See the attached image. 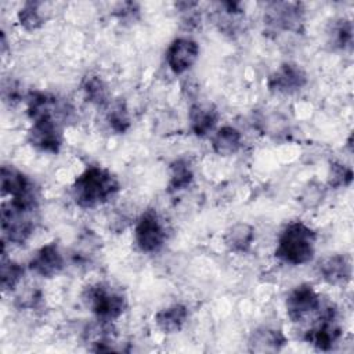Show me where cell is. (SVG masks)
<instances>
[{
  "label": "cell",
  "mask_w": 354,
  "mask_h": 354,
  "mask_svg": "<svg viewBox=\"0 0 354 354\" xmlns=\"http://www.w3.org/2000/svg\"><path fill=\"white\" fill-rule=\"evenodd\" d=\"M119 191L120 181L109 169L90 165L72 183L71 196L80 209H94L109 202Z\"/></svg>",
  "instance_id": "1"
},
{
  "label": "cell",
  "mask_w": 354,
  "mask_h": 354,
  "mask_svg": "<svg viewBox=\"0 0 354 354\" xmlns=\"http://www.w3.org/2000/svg\"><path fill=\"white\" fill-rule=\"evenodd\" d=\"M317 232L300 220L288 223L279 232L275 257L289 266L310 263L315 254Z\"/></svg>",
  "instance_id": "2"
},
{
  "label": "cell",
  "mask_w": 354,
  "mask_h": 354,
  "mask_svg": "<svg viewBox=\"0 0 354 354\" xmlns=\"http://www.w3.org/2000/svg\"><path fill=\"white\" fill-rule=\"evenodd\" d=\"M82 299L94 317L104 322L119 319L127 308L126 296L104 282L87 285L82 292Z\"/></svg>",
  "instance_id": "3"
},
{
  "label": "cell",
  "mask_w": 354,
  "mask_h": 354,
  "mask_svg": "<svg viewBox=\"0 0 354 354\" xmlns=\"http://www.w3.org/2000/svg\"><path fill=\"white\" fill-rule=\"evenodd\" d=\"M343 329L337 321V307L333 301L322 300L313 325L304 332L303 340L315 350L330 351L342 339Z\"/></svg>",
  "instance_id": "4"
},
{
  "label": "cell",
  "mask_w": 354,
  "mask_h": 354,
  "mask_svg": "<svg viewBox=\"0 0 354 354\" xmlns=\"http://www.w3.org/2000/svg\"><path fill=\"white\" fill-rule=\"evenodd\" d=\"M267 32H290L301 35L306 24V10L300 1H268L264 6Z\"/></svg>",
  "instance_id": "5"
},
{
  "label": "cell",
  "mask_w": 354,
  "mask_h": 354,
  "mask_svg": "<svg viewBox=\"0 0 354 354\" xmlns=\"http://www.w3.org/2000/svg\"><path fill=\"white\" fill-rule=\"evenodd\" d=\"M36 210L24 209L14 203H1V243L24 245L36 230L35 214Z\"/></svg>",
  "instance_id": "6"
},
{
  "label": "cell",
  "mask_w": 354,
  "mask_h": 354,
  "mask_svg": "<svg viewBox=\"0 0 354 354\" xmlns=\"http://www.w3.org/2000/svg\"><path fill=\"white\" fill-rule=\"evenodd\" d=\"M0 189L3 196H10V202L17 206L37 210L39 196L33 181L19 169L3 165L0 170Z\"/></svg>",
  "instance_id": "7"
},
{
  "label": "cell",
  "mask_w": 354,
  "mask_h": 354,
  "mask_svg": "<svg viewBox=\"0 0 354 354\" xmlns=\"http://www.w3.org/2000/svg\"><path fill=\"white\" fill-rule=\"evenodd\" d=\"M134 242L140 252H159L166 242V228L155 209L144 210L134 224Z\"/></svg>",
  "instance_id": "8"
},
{
  "label": "cell",
  "mask_w": 354,
  "mask_h": 354,
  "mask_svg": "<svg viewBox=\"0 0 354 354\" xmlns=\"http://www.w3.org/2000/svg\"><path fill=\"white\" fill-rule=\"evenodd\" d=\"M26 140L39 152L57 155L64 142L61 122L55 116H41L32 120Z\"/></svg>",
  "instance_id": "9"
},
{
  "label": "cell",
  "mask_w": 354,
  "mask_h": 354,
  "mask_svg": "<svg viewBox=\"0 0 354 354\" xmlns=\"http://www.w3.org/2000/svg\"><path fill=\"white\" fill-rule=\"evenodd\" d=\"M308 83L307 72L293 61L282 62L267 77V88L271 94L292 95L303 90Z\"/></svg>",
  "instance_id": "10"
},
{
  "label": "cell",
  "mask_w": 354,
  "mask_h": 354,
  "mask_svg": "<svg viewBox=\"0 0 354 354\" xmlns=\"http://www.w3.org/2000/svg\"><path fill=\"white\" fill-rule=\"evenodd\" d=\"M322 303L321 295L310 283L295 286L286 296L285 308L292 322H304L310 315L318 313Z\"/></svg>",
  "instance_id": "11"
},
{
  "label": "cell",
  "mask_w": 354,
  "mask_h": 354,
  "mask_svg": "<svg viewBox=\"0 0 354 354\" xmlns=\"http://www.w3.org/2000/svg\"><path fill=\"white\" fill-rule=\"evenodd\" d=\"M201 47L191 37H176L166 50V64L174 75L188 72L198 61Z\"/></svg>",
  "instance_id": "12"
},
{
  "label": "cell",
  "mask_w": 354,
  "mask_h": 354,
  "mask_svg": "<svg viewBox=\"0 0 354 354\" xmlns=\"http://www.w3.org/2000/svg\"><path fill=\"white\" fill-rule=\"evenodd\" d=\"M64 267L65 259L55 241L39 248L28 263V268L41 278H53L61 274Z\"/></svg>",
  "instance_id": "13"
},
{
  "label": "cell",
  "mask_w": 354,
  "mask_h": 354,
  "mask_svg": "<svg viewBox=\"0 0 354 354\" xmlns=\"http://www.w3.org/2000/svg\"><path fill=\"white\" fill-rule=\"evenodd\" d=\"M319 278L332 286H346L351 281V259L346 253H335L322 259L318 264Z\"/></svg>",
  "instance_id": "14"
},
{
  "label": "cell",
  "mask_w": 354,
  "mask_h": 354,
  "mask_svg": "<svg viewBox=\"0 0 354 354\" xmlns=\"http://www.w3.org/2000/svg\"><path fill=\"white\" fill-rule=\"evenodd\" d=\"M288 344V337L279 328L261 325L254 328L248 339L249 353H279Z\"/></svg>",
  "instance_id": "15"
},
{
  "label": "cell",
  "mask_w": 354,
  "mask_h": 354,
  "mask_svg": "<svg viewBox=\"0 0 354 354\" xmlns=\"http://www.w3.org/2000/svg\"><path fill=\"white\" fill-rule=\"evenodd\" d=\"M218 122V111L210 102H194L188 111L189 130L196 137H206Z\"/></svg>",
  "instance_id": "16"
},
{
  "label": "cell",
  "mask_w": 354,
  "mask_h": 354,
  "mask_svg": "<svg viewBox=\"0 0 354 354\" xmlns=\"http://www.w3.org/2000/svg\"><path fill=\"white\" fill-rule=\"evenodd\" d=\"M51 7H53V3H48V1H37V0L25 1L17 12V19L19 26L26 32H35L40 29L51 17V11H53Z\"/></svg>",
  "instance_id": "17"
},
{
  "label": "cell",
  "mask_w": 354,
  "mask_h": 354,
  "mask_svg": "<svg viewBox=\"0 0 354 354\" xmlns=\"http://www.w3.org/2000/svg\"><path fill=\"white\" fill-rule=\"evenodd\" d=\"M188 317V307L183 303H174L158 310L153 315V322L160 332L171 335L180 332L184 328Z\"/></svg>",
  "instance_id": "18"
},
{
  "label": "cell",
  "mask_w": 354,
  "mask_h": 354,
  "mask_svg": "<svg viewBox=\"0 0 354 354\" xmlns=\"http://www.w3.org/2000/svg\"><path fill=\"white\" fill-rule=\"evenodd\" d=\"M256 238V230L252 224L245 221H238L231 224L223 235V242L225 248L232 253H246L250 250Z\"/></svg>",
  "instance_id": "19"
},
{
  "label": "cell",
  "mask_w": 354,
  "mask_h": 354,
  "mask_svg": "<svg viewBox=\"0 0 354 354\" xmlns=\"http://www.w3.org/2000/svg\"><path fill=\"white\" fill-rule=\"evenodd\" d=\"M210 145L216 155L223 158L232 156L242 148V133L231 124H224L213 133Z\"/></svg>",
  "instance_id": "20"
},
{
  "label": "cell",
  "mask_w": 354,
  "mask_h": 354,
  "mask_svg": "<svg viewBox=\"0 0 354 354\" xmlns=\"http://www.w3.org/2000/svg\"><path fill=\"white\" fill-rule=\"evenodd\" d=\"M80 90L84 100L98 108H106L112 101L108 84L97 73H86L80 82Z\"/></svg>",
  "instance_id": "21"
},
{
  "label": "cell",
  "mask_w": 354,
  "mask_h": 354,
  "mask_svg": "<svg viewBox=\"0 0 354 354\" xmlns=\"http://www.w3.org/2000/svg\"><path fill=\"white\" fill-rule=\"evenodd\" d=\"M194 181V167L189 159L177 158L169 165L167 192L177 194L188 188Z\"/></svg>",
  "instance_id": "22"
},
{
  "label": "cell",
  "mask_w": 354,
  "mask_h": 354,
  "mask_svg": "<svg viewBox=\"0 0 354 354\" xmlns=\"http://www.w3.org/2000/svg\"><path fill=\"white\" fill-rule=\"evenodd\" d=\"M25 268L18 261L7 257L6 248L1 246V261H0V285L3 292H14L22 282Z\"/></svg>",
  "instance_id": "23"
},
{
  "label": "cell",
  "mask_w": 354,
  "mask_h": 354,
  "mask_svg": "<svg viewBox=\"0 0 354 354\" xmlns=\"http://www.w3.org/2000/svg\"><path fill=\"white\" fill-rule=\"evenodd\" d=\"M106 109V122L109 129L116 134H124L131 127V118L127 104L123 98L112 100Z\"/></svg>",
  "instance_id": "24"
},
{
  "label": "cell",
  "mask_w": 354,
  "mask_h": 354,
  "mask_svg": "<svg viewBox=\"0 0 354 354\" xmlns=\"http://www.w3.org/2000/svg\"><path fill=\"white\" fill-rule=\"evenodd\" d=\"M353 22L348 18H337L332 21L328 30V43L335 50H348L353 46Z\"/></svg>",
  "instance_id": "25"
},
{
  "label": "cell",
  "mask_w": 354,
  "mask_h": 354,
  "mask_svg": "<svg viewBox=\"0 0 354 354\" xmlns=\"http://www.w3.org/2000/svg\"><path fill=\"white\" fill-rule=\"evenodd\" d=\"M353 177H354V174H353V169L350 166H347L339 160H333L329 165L326 184L332 189L346 188L351 184Z\"/></svg>",
  "instance_id": "26"
},
{
  "label": "cell",
  "mask_w": 354,
  "mask_h": 354,
  "mask_svg": "<svg viewBox=\"0 0 354 354\" xmlns=\"http://www.w3.org/2000/svg\"><path fill=\"white\" fill-rule=\"evenodd\" d=\"M325 199V188L322 184L317 183V181H308L303 189L299 194V203L304 207V209H317L321 206V203Z\"/></svg>",
  "instance_id": "27"
},
{
  "label": "cell",
  "mask_w": 354,
  "mask_h": 354,
  "mask_svg": "<svg viewBox=\"0 0 354 354\" xmlns=\"http://www.w3.org/2000/svg\"><path fill=\"white\" fill-rule=\"evenodd\" d=\"M174 7L178 11V14L181 17V24L185 26V29H192V28L198 26V22H201V12L198 11V7H199L198 1H176Z\"/></svg>",
  "instance_id": "28"
},
{
  "label": "cell",
  "mask_w": 354,
  "mask_h": 354,
  "mask_svg": "<svg viewBox=\"0 0 354 354\" xmlns=\"http://www.w3.org/2000/svg\"><path fill=\"white\" fill-rule=\"evenodd\" d=\"M43 292L39 288L29 286L15 296L14 304L19 310H36L43 303Z\"/></svg>",
  "instance_id": "29"
},
{
  "label": "cell",
  "mask_w": 354,
  "mask_h": 354,
  "mask_svg": "<svg viewBox=\"0 0 354 354\" xmlns=\"http://www.w3.org/2000/svg\"><path fill=\"white\" fill-rule=\"evenodd\" d=\"M259 127L261 131H264V134L279 136V134H283V131L288 127V123L281 113H270V115H261Z\"/></svg>",
  "instance_id": "30"
},
{
  "label": "cell",
  "mask_w": 354,
  "mask_h": 354,
  "mask_svg": "<svg viewBox=\"0 0 354 354\" xmlns=\"http://www.w3.org/2000/svg\"><path fill=\"white\" fill-rule=\"evenodd\" d=\"M21 90L19 84L14 80L3 82V98L4 101H10L11 104H15L21 100Z\"/></svg>",
  "instance_id": "31"
},
{
  "label": "cell",
  "mask_w": 354,
  "mask_h": 354,
  "mask_svg": "<svg viewBox=\"0 0 354 354\" xmlns=\"http://www.w3.org/2000/svg\"><path fill=\"white\" fill-rule=\"evenodd\" d=\"M116 15L122 19V18H134V14H137L140 11L138 4L137 3H131V1H124L118 4V8L115 10Z\"/></svg>",
  "instance_id": "32"
}]
</instances>
